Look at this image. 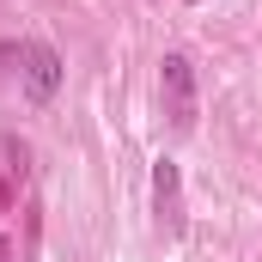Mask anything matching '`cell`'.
Instances as JSON below:
<instances>
[{"mask_svg":"<svg viewBox=\"0 0 262 262\" xmlns=\"http://www.w3.org/2000/svg\"><path fill=\"white\" fill-rule=\"evenodd\" d=\"M25 79H31V98H55L61 85V55L49 43H25Z\"/></svg>","mask_w":262,"mask_h":262,"instance_id":"6da1fadb","label":"cell"},{"mask_svg":"<svg viewBox=\"0 0 262 262\" xmlns=\"http://www.w3.org/2000/svg\"><path fill=\"white\" fill-rule=\"evenodd\" d=\"M165 92H171V116L177 122H195V79L183 55H165Z\"/></svg>","mask_w":262,"mask_h":262,"instance_id":"7a4b0ae2","label":"cell"},{"mask_svg":"<svg viewBox=\"0 0 262 262\" xmlns=\"http://www.w3.org/2000/svg\"><path fill=\"white\" fill-rule=\"evenodd\" d=\"M152 195H159V213H165L171 226H183V213H177V207H183V201H177V165H171V159L152 165Z\"/></svg>","mask_w":262,"mask_h":262,"instance_id":"3957f363","label":"cell"}]
</instances>
